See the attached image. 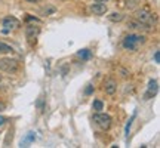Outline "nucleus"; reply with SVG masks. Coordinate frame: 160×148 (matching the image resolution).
Wrapping results in <instances>:
<instances>
[{"mask_svg":"<svg viewBox=\"0 0 160 148\" xmlns=\"http://www.w3.org/2000/svg\"><path fill=\"white\" fill-rule=\"evenodd\" d=\"M77 57H80L82 59H89V58L92 57V53L89 49H82V51L77 52Z\"/></svg>","mask_w":160,"mask_h":148,"instance_id":"nucleus-14","label":"nucleus"},{"mask_svg":"<svg viewBox=\"0 0 160 148\" xmlns=\"http://www.w3.org/2000/svg\"><path fill=\"white\" fill-rule=\"evenodd\" d=\"M107 11H108V7H107V5H104L102 2L93 3V5L91 6V12L93 15H104Z\"/></svg>","mask_w":160,"mask_h":148,"instance_id":"nucleus-8","label":"nucleus"},{"mask_svg":"<svg viewBox=\"0 0 160 148\" xmlns=\"http://www.w3.org/2000/svg\"><path fill=\"white\" fill-rule=\"evenodd\" d=\"M12 52H13V47H12V46L0 42V55H3V53H12Z\"/></svg>","mask_w":160,"mask_h":148,"instance_id":"nucleus-12","label":"nucleus"},{"mask_svg":"<svg viewBox=\"0 0 160 148\" xmlns=\"http://www.w3.org/2000/svg\"><path fill=\"white\" fill-rule=\"evenodd\" d=\"M27 2H30V3H34V2H37V0H27Z\"/></svg>","mask_w":160,"mask_h":148,"instance_id":"nucleus-21","label":"nucleus"},{"mask_svg":"<svg viewBox=\"0 0 160 148\" xmlns=\"http://www.w3.org/2000/svg\"><path fill=\"white\" fill-rule=\"evenodd\" d=\"M39 33H40V28L37 25H27V28H25V37H27L30 45H36V40H37Z\"/></svg>","mask_w":160,"mask_h":148,"instance_id":"nucleus-6","label":"nucleus"},{"mask_svg":"<svg viewBox=\"0 0 160 148\" xmlns=\"http://www.w3.org/2000/svg\"><path fill=\"white\" fill-rule=\"evenodd\" d=\"M154 62H156V64L160 62V52H159V51L154 52Z\"/></svg>","mask_w":160,"mask_h":148,"instance_id":"nucleus-17","label":"nucleus"},{"mask_svg":"<svg viewBox=\"0 0 160 148\" xmlns=\"http://www.w3.org/2000/svg\"><path fill=\"white\" fill-rule=\"evenodd\" d=\"M128 27L132 30H148V27H145L144 24H141L139 21H137V19H131V21L128 22Z\"/></svg>","mask_w":160,"mask_h":148,"instance_id":"nucleus-10","label":"nucleus"},{"mask_svg":"<svg viewBox=\"0 0 160 148\" xmlns=\"http://www.w3.org/2000/svg\"><path fill=\"white\" fill-rule=\"evenodd\" d=\"M104 91L107 95H114L116 91H117V83H116L114 80H107L105 83H104Z\"/></svg>","mask_w":160,"mask_h":148,"instance_id":"nucleus-9","label":"nucleus"},{"mask_svg":"<svg viewBox=\"0 0 160 148\" xmlns=\"http://www.w3.org/2000/svg\"><path fill=\"white\" fill-rule=\"evenodd\" d=\"M19 27V21H18L15 17H8L3 19V24H2V33H11L12 30H17Z\"/></svg>","mask_w":160,"mask_h":148,"instance_id":"nucleus-5","label":"nucleus"},{"mask_svg":"<svg viewBox=\"0 0 160 148\" xmlns=\"http://www.w3.org/2000/svg\"><path fill=\"white\" fill-rule=\"evenodd\" d=\"M133 120H135V114H133L131 119H129V121L126 123V127H125V135H126V138L129 136V132H131V126H132V121H133Z\"/></svg>","mask_w":160,"mask_h":148,"instance_id":"nucleus-15","label":"nucleus"},{"mask_svg":"<svg viewBox=\"0 0 160 148\" xmlns=\"http://www.w3.org/2000/svg\"><path fill=\"white\" fill-rule=\"evenodd\" d=\"M92 107H93V110H95V111H101V110L104 108V104L101 102V101H98V99H95V101H93V105H92Z\"/></svg>","mask_w":160,"mask_h":148,"instance_id":"nucleus-16","label":"nucleus"},{"mask_svg":"<svg viewBox=\"0 0 160 148\" xmlns=\"http://www.w3.org/2000/svg\"><path fill=\"white\" fill-rule=\"evenodd\" d=\"M145 43V37L144 36H139V34H129L126 36L123 42H122V46H123V49L126 51H137L138 47L141 45Z\"/></svg>","mask_w":160,"mask_h":148,"instance_id":"nucleus-1","label":"nucleus"},{"mask_svg":"<svg viewBox=\"0 0 160 148\" xmlns=\"http://www.w3.org/2000/svg\"><path fill=\"white\" fill-rule=\"evenodd\" d=\"M92 121L99 126V129H102V131H108L110 126H111V117H110L108 114H102V113H99V111L92 117Z\"/></svg>","mask_w":160,"mask_h":148,"instance_id":"nucleus-4","label":"nucleus"},{"mask_svg":"<svg viewBox=\"0 0 160 148\" xmlns=\"http://www.w3.org/2000/svg\"><path fill=\"white\" fill-rule=\"evenodd\" d=\"M97 2H107V0H97Z\"/></svg>","mask_w":160,"mask_h":148,"instance_id":"nucleus-22","label":"nucleus"},{"mask_svg":"<svg viewBox=\"0 0 160 148\" xmlns=\"http://www.w3.org/2000/svg\"><path fill=\"white\" fill-rule=\"evenodd\" d=\"M159 92V81L154 79H151L148 81V87H147V92L144 93V99H151L154 98Z\"/></svg>","mask_w":160,"mask_h":148,"instance_id":"nucleus-7","label":"nucleus"},{"mask_svg":"<svg viewBox=\"0 0 160 148\" xmlns=\"http://www.w3.org/2000/svg\"><path fill=\"white\" fill-rule=\"evenodd\" d=\"M0 70L5 71V73H9V74H13L17 73L19 70V62L17 59H11V58H3L0 59Z\"/></svg>","mask_w":160,"mask_h":148,"instance_id":"nucleus-3","label":"nucleus"},{"mask_svg":"<svg viewBox=\"0 0 160 148\" xmlns=\"http://www.w3.org/2000/svg\"><path fill=\"white\" fill-rule=\"evenodd\" d=\"M92 91H93V86H88V87H86V95H91L92 93Z\"/></svg>","mask_w":160,"mask_h":148,"instance_id":"nucleus-18","label":"nucleus"},{"mask_svg":"<svg viewBox=\"0 0 160 148\" xmlns=\"http://www.w3.org/2000/svg\"><path fill=\"white\" fill-rule=\"evenodd\" d=\"M108 19L110 21H113V22H120V21L123 19V15L119 13V12H113V13H110L108 15Z\"/></svg>","mask_w":160,"mask_h":148,"instance_id":"nucleus-13","label":"nucleus"},{"mask_svg":"<svg viewBox=\"0 0 160 148\" xmlns=\"http://www.w3.org/2000/svg\"><path fill=\"white\" fill-rule=\"evenodd\" d=\"M2 79H3V77H2V74H0V81H2Z\"/></svg>","mask_w":160,"mask_h":148,"instance_id":"nucleus-23","label":"nucleus"},{"mask_svg":"<svg viewBox=\"0 0 160 148\" xmlns=\"http://www.w3.org/2000/svg\"><path fill=\"white\" fill-rule=\"evenodd\" d=\"M135 19L139 21L141 24H144L145 27H148V28L154 27V24H156L154 15H153L150 11H147V9H141V11H138L137 13H135Z\"/></svg>","mask_w":160,"mask_h":148,"instance_id":"nucleus-2","label":"nucleus"},{"mask_svg":"<svg viewBox=\"0 0 160 148\" xmlns=\"http://www.w3.org/2000/svg\"><path fill=\"white\" fill-rule=\"evenodd\" d=\"M3 108H5V104H3V102H0V111H2Z\"/></svg>","mask_w":160,"mask_h":148,"instance_id":"nucleus-20","label":"nucleus"},{"mask_svg":"<svg viewBox=\"0 0 160 148\" xmlns=\"http://www.w3.org/2000/svg\"><path fill=\"white\" fill-rule=\"evenodd\" d=\"M5 121H6V119H5V117H2V116H0V126L3 125V123H5Z\"/></svg>","mask_w":160,"mask_h":148,"instance_id":"nucleus-19","label":"nucleus"},{"mask_svg":"<svg viewBox=\"0 0 160 148\" xmlns=\"http://www.w3.org/2000/svg\"><path fill=\"white\" fill-rule=\"evenodd\" d=\"M34 139H36V133L34 132H28V133L25 135V138L21 141V145H22V147H28V144L34 142Z\"/></svg>","mask_w":160,"mask_h":148,"instance_id":"nucleus-11","label":"nucleus"}]
</instances>
